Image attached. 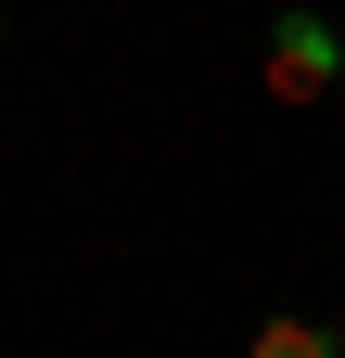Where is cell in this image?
<instances>
[{"label":"cell","instance_id":"2","mask_svg":"<svg viewBox=\"0 0 345 358\" xmlns=\"http://www.w3.org/2000/svg\"><path fill=\"white\" fill-rule=\"evenodd\" d=\"M243 358H345V333L332 320H307V307H281V320H256V345Z\"/></svg>","mask_w":345,"mask_h":358},{"label":"cell","instance_id":"1","mask_svg":"<svg viewBox=\"0 0 345 358\" xmlns=\"http://www.w3.org/2000/svg\"><path fill=\"white\" fill-rule=\"evenodd\" d=\"M256 90H269V103H332V90H345V26L320 13V0L269 13V38H256Z\"/></svg>","mask_w":345,"mask_h":358}]
</instances>
